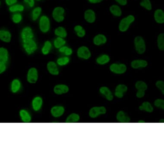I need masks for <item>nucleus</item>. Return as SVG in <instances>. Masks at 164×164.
I'll return each instance as SVG.
<instances>
[{"label":"nucleus","mask_w":164,"mask_h":164,"mask_svg":"<svg viewBox=\"0 0 164 164\" xmlns=\"http://www.w3.org/2000/svg\"><path fill=\"white\" fill-rule=\"evenodd\" d=\"M22 46L25 52L29 55L34 53L37 49V44L33 38L22 41Z\"/></svg>","instance_id":"obj_1"},{"label":"nucleus","mask_w":164,"mask_h":164,"mask_svg":"<svg viewBox=\"0 0 164 164\" xmlns=\"http://www.w3.org/2000/svg\"><path fill=\"white\" fill-rule=\"evenodd\" d=\"M135 17L133 15H128L127 17L123 18L121 20L119 25V31L125 32L128 30L129 26L135 21Z\"/></svg>","instance_id":"obj_2"},{"label":"nucleus","mask_w":164,"mask_h":164,"mask_svg":"<svg viewBox=\"0 0 164 164\" xmlns=\"http://www.w3.org/2000/svg\"><path fill=\"white\" fill-rule=\"evenodd\" d=\"M134 44L136 51L139 54H143L146 50V46L144 39L141 36H137L135 38Z\"/></svg>","instance_id":"obj_3"},{"label":"nucleus","mask_w":164,"mask_h":164,"mask_svg":"<svg viewBox=\"0 0 164 164\" xmlns=\"http://www.w3.org/2000/svg\"><path fill=\"white\" fill-rule=\"evenodd\" d=\"M39 28L41 32L46 33L49 31L50 29V21L49 18L47 16H42L40 19Z\"/></svg>","instance_id":"obj_4"},{"label":"nucleus","mask_w":164,"mask_h":164,"mask_svg":"<svg viewBox=\"0 0 164 164\" xmlns=\"http://www.w3.org/2000/svg\"><path fill=\"white\" fill-rule=\"evenodd\" d=\"M65 10L62 7L58 6L53 10L52 16L54 20L57 22H61L64 19Z\"/></svg>","instance_id":"obj_5"},{"label":"nucleus","mask_w":164,"mask_h":164,"mask_svg":"<svg viewBox=\"0 0 164 164\" xmlns=\"http://www.w3.org/2000/svg\"><path fill=\"white\" fill-rule=\"evenodd\" d=\"M38 78V74L36 68H30L28 72L27 79L30 84H35L37 81Z\"/></svg>","instance_id":"obj_6"},{"label":"nucleus","mask_w":164,"mask_h":164,"mask_svg":"<svg viewBox=\"0 0 164 164\" xmlns=\"http://www.w3.org/2000/svg\"><path fill=\"white\" fill-rule=\"evenodd\" d=\"M110 70L113 73L116 74H123L127 70V67L124 64H112L110 66Z\"/></svg>","instance_id":"obj_7"},{"label":"nucleus","mask_w":164,"mask_h":164,"mask_svg":"<svg viewBox=\"0 0 164 164\" xmlns=\"http://www.w3.org/2000/svg\"><path fill=\"white\" fill-rule=\"evenodd\" d=\"M77 55L80 59L87 60L91 57V53L88 47L86 46H81L77 49Z\"/></svg>","instance_id":"obj_8"},{"label":"nucleus","mask_w":164,"mask_h":164,"mask_svg":"<svg viewBox=\"0 0 164 164\" xmlns=\"http://www.w3.org/2000/svg\"><path fill=\"white\" fill-rule=\"evenodd\" d=\"M106 112V109L104 107H95L90 110L89 115L91 118H95L101 114H105Z\"/></svg>","instance_id":"obj_9"},{"label":"nucleus","mask_w":164,"mask_h":164,"mask_svg":"<svg viewBox=\"0 0 164 164\" xmlns=\"http://www.w3.org/2000/svg\"><path fill=\"white\" fill-rule=\"evenodd\" d=\"M21 36L22 41L34 38V33L32 28L29 26L24 28L21 32Z\"/></svg>","instance_id":"obj_10"},{"label":"nucleus","mask_w":164,"mask_h":164,"mask_svg":"<svg viewBox=\"0 0 164 164\" xmlns=\"http://www.w3.org/2000/svg\"><path fill=\"white\" fill-rule=\"evenodd\" d=\"M11 33L6 29H0V40L5 43H10L11 41Z\"/></svg>","instance_id":"obj_11"},{"label":"nucleus","mask_w":164,"mask_h":164,"mask_svg":"<svg viewBox=\"0 0 164 164\" xmlns=\"http://www.w3.org/2000/svg\"><path fill=\"white\" fill-rule=\"evenodd\" d=\"M9 59L8 49L4 47H0V63L7 64Z\"/></svg>","instance_id":"obj_12"},{"label":"nucleus","mask_w":164,"mask_h":164,"mask_svg":"<svg viewBox=\"0 0 164 164\" xmlns=\"http://www.w3.org/2000/svg\"><path fill=\"white\" fill-rule=\"evenodd\" d=\"M47 70L51 74L55 76H57L59 74V69L57 64L54 61H50L47 64Z\"/></svg>","instance_id":"obj_13"},{"label":"nucleus","mask_w":164,"mask_h":164,"mask_svg":"<svg viewBox=\"0 0 164 164\" xmlns=\"http://www.w3.org/2000/svg\"><path fill=\"white\" fill-rule=\"evenodd\" d=\"M84 19L88 23H93L96 19V15L95 12L91 9L86 10L84 13Z\"/></svg>","instance_id":"obj_14"},{"label":"nucleus","mask_w":164,"mask_h":164,"mask_svg":"<svg viewBox=\"0 0 164 164\" xmlns=\"http://www.w3.org/2000/svg\"><path fill=\"white\" fill-rule=\"evenodd\" d=\"M148 65L147 61L143 59H137L133 60L131 62V67L134 69H138L140 68H144Z\"/></svg>","instance_id":"obj_15"},{"label":"nucleus","mask_w":164,"mask_h":164,"mask_svg":"<svg viewBox=\"0 0 164 164\" xmlns=\"http://www.w3.org/2000/svg\"><path fill=\"white\" fill-rule=\"evenodd\" d=\"M68 87L64 84H59L56 85L54 88V92L57 95H62L69 91Z\"/></svg>","instance_id":"obj_16"},{"label":"nucleus","mask_w":164,"mask_h":164,"mask_svg":"<svg viewBox=\"0 0 164 164\" xmlns=\"http://www.w3.org/2000/svg\"><path fill=\"white\" fill-rule=\"evenodd\" d=\"M128 90V87L123 84H119L115 89V95L119 98H122L124 94Z\"/></svg>","instance_id":"obj_17"},{"label":"nucleus","mask_w":164,"mask_h":164,"mask_svg":"<svg viewBox=\"0 0 164 164\" xmlns=\"http://www.w3.org/2000/svg\"><path fill=\"white\" fill-rule=\"evenodd\" d=\"M93 43L96 46H100L106 43L107 38L103 34H98L94 37Z\"/></svg>","instance_id":"obj_18"},{"label":"nucleus","mask_w":164,"mask_h":164,"mask_svg":"<svg viewBox=\"0 0 164 164\" xmlns=\"http://www.w3.org/2000/svg\"><path fill=\"white\" fill-rule=\"evenodd\" d=\"M64 112V108L62 106L53 107L51 110L52 115L55 117H60L63 115Z\"/></svg>","instance_id":"obj_19"},{"label":"nucleus","mask_w":164,"mask_h":164,"mask_svg":"<svg viewBox=\"0 0 164 164\" xmlns=\"http://www.w3.org/2000/svg\"><path fill=\"white\" fill-rule=\"evenodd\" d=\"M154 19L156 22L163 24L164 22V12L161 9H157L155 11L154 15Z\"/></svg>","instance_id":"obj_20"},{"label":"nucleus","mask_w":164,"mask_h":164,"mask_svg":"<svg viewBox=\"0 0 164 164\" xmlns=\"http://www.w3.org/2000/svg\"><path fill=\"white\" fill-rule=\"evenodd\" d=\"M43 104V100L41 97L37 96L33 99L32 102V108L34 111H39Z\"/></svg>","instance_id":"obj_21"},{"label":"nucleus","mask_w":164,"mask_h":164,"mask_svg":"<svg viewBox=\"0 0 164 164\" xmlns=\"http://www.w3.org/2000/svg\"><path fill=\"white\" fill-rule=\"evenodd\" d=\"M117 120L120 123H128L130 122V117L123 111L119 112L116 116Z\"/></svg>","instance_id":"obj_22"},{"label":"nucleus","mask_w":164,"mask_h":164,"mask_svg":"<svg viewBox=\"0 0 164 164\" xmlns=\"http://www.w3.org/2000/svg\"><path fill=\"white\" fill-rule=\"evenodd\" d=\"M100 92L103 96H105L106 98L108 101H112L114 98L111 92L110 91L107 87L103 86L100 88Z\"/></svg>","instance_id":"obj_23"},{"label":"nucleus","mask_w":164,"mask_h":164,"mask_svg":"<svg viewBox=\"0 0 164 164\" xmlns=\"http://www.w3.org/2000/svg\"><path fill=\"white\" fill-rule=\"evenodd\" d=\"M55 34L59 37L65 38L67 36L68 33L65 28L62 26H59L55 29Z\"/></svg>","instance_id":"obj_24"},{"label":"nucleus","mask_w":164,"mask_h":164,"mask_svg":"<svg viewBox=\"0 0 164 164\" xmlns=\"http://www.w3.org/2000/svg\"><path fill=\"white\" fill-rule=\"evenodd\" d=\"M20 116L21 117V120L23 122L28 123L31 121V116L28 113L27 111L25 110H21L19 113Z\"/></svg>","instance_id":"obj_25"},{"label":"nucleus","mask_w":164,"mask_h":164,"mask_svg":"<svg viewBox=\"0 0 164 164\" xmlns=\"http://www.w3.org/2000/svg\"><path fill=\"white\" fill-rule=\"evenodd\" d=\"M110 61V57L108 55L103 54L99 56L96 59V62L101 65L106 64Z\"/></svg>","instance_id":"obj_26"},{"label":"nucleus","mask_w":164,"mask_h":164,"mask_svg":"<svg viewBox=\"0 0 164 164\" xmlns=\"http://www.w3.org/2000/svg\"><path fill=\"white\" fill-rule=\"evenodd\" d=\"M21 82L18 79H14L12 82L11 89L13 93L18 92L21 88Z\"/></svg>","instance_id":"obj_27"},{"label":"nucleus","mask_w":164,"mask_h":164,"mask_svg":"<svg viewBox=\"0 0 164 164\" xmlns=\"http://www.w3.org/2000/svg\"><path fill=\"white\" fill-rule=\"evenodd\" d=\"M110 10L112 14L115 17H120L122 14V12L120 7L116 5H112L110 7Z\"/></svg>","instance_id":"obj_28"},{"label":"nucleus","mask_w":164,"mask_h":164,"mask_svg":"<svg viewBox=\"0 0 164 164\" xmlns=\"http://www.w3.org/2000/svg\"><path fill=\"white\" fill-rule=\"evenodd\" d=\"M52 45L51 42L49 41H46L44 43V46L42 47L41 52L43 54L47 55L50 52Z\"/></svg>","instance_id":"obj_29"},{"label":"nucleus","mask_w":164,"mask_h":164,"mask_svg":"<svg viewBox=\"0 0 164 164\" xmlns=\"http://www.w3.org/2000/svg\"><path fill=\"white\" fill-rule=\"evenodd\" d=\"M139 109L141 111H145L149 113H151L153 111L154 108L149 102H144L142 103V105L139 107Z\"/></svg>","instance_id":"obj_30"},{"label":"nucleus","mask_w":164,"mask_h":164,"mask_svg":"<svg viewBox=\"0 0 164 164\" xmlns=\"http://www.w3.org/2000/svg\"><path fill=\"white\" fill-rule=\"evenodd\" d=\"M74 30L76 32L77 36L80 37H83L86 35V31L84 28L80 25L75 26Z\"/></svg>","instance_id":"obj_31"},{"label":"nucleus","mask_w":164,"mask_h":164,"mask_svg":"<svg viewBox=\"0 0 164 164\" xmlns=\"http://www.w3.org/2000/svg\"><path fill=\"white\" fill-rule=\"evenodd\" d=\"M53 44L55 48L59 49L62 46H64L66 44V41L64 38L58 37L54 41Z\"/></svg>","instance_id":"obj_32"},{"label":"nucleus","mask_w":164,"mask_h":164,"mask_svg":"<svg viewBox=\"0 0 164 164\" xmlns=\"http://www.w3.org/2000/svg\"><path fill=\"white\" fill-rule=\"evenodd\" d=\"M157 46L160 50H164V34L161 33L158 35L157 39Z\"/></svg>","instance_id":"obj_33"},{"label":"nucleus","mask_w":164,"mask_h":164,"mask_svg":"<svg viewBox=\"0 0 164 164\" xmlns=\"http://www.w3.org/2000/svg\"><path fill=\"white\" fill-rule=\"evenodd\" d=\"M80 117L79 115L76 114H72L68 116L66 120L65 123H76L79 121Z\"/></svg>","instance_id":"obj_34"},{"label":"nucleus","mask_w":164,"mask_h":164,"mask_svg":"<svg viewBox=\"0 0 164 164\" xmlns=\"http://www.w3.org/2000/svg\"><path fill=\"white\" fill-rule=\"evenodd\" d=\"M9 10L12 13L22 12L24 10V7L23 5L21 4H14L12 6H10Z\"/></svg>","instance_id":"obj_35"},{"label":"nucleus","mask_w":164,"mask_h":164,"mask_svg":"<svg viewBox=\"0 0 164 164\" xmlns=\"http://www.w3.org/2000/svg\"><path fill=\"white\" fill-rule=\"evenodd\" d=\"M42 12V9L40 7H37L33 10L32 12V19L35 21L38 19Z\"/></svg>","instance_id":"obj_36"},{"label":"nucleus","mask_w":164,"mask_h":164,"mask_svg":"<svg viewBox=\"0 0 164 164\" xmlns=\"http://www.w3.org/2000/svg\"><path fill=\"white\" fill-rule=\"evenodd\" d=\"M59 51L60 53H64L67 56H71L73 53V50L72 49L67 46H62L59 49Z\"/></svg>","instance_id":"obj_37"},{"label":"nucleus","mask_w":164,"mask_h":164,"mask_svg":"<svg viewBox=\"0 0 164 164\" xmlns=\"http://www.w3.org/2000/svg\"><path fill=\"white\" fill-rule=\"evenodd\" d=\"M70 59L68 57H62L58 58L57 60V63L59 66L67 65L69 62Z\"/></svg>","instance_id":"obj_38"},{"label":"nucleus","mask_w":164,"mask_h":164,"mask_svg":"<svg viewBox=\"0 0 164 164\" xmlns=\"http://www.w3.org/2000/svg\"><path fill=\"white\" fill-rule=\"evenodd\" d=\"M135 87L138 90H143L145 91L147 89V86L145 82L139 81L135 84Z\"/></svg>","instance_id":"obj_39"},{"label":"nucleus","mask_w":164,"mask_h":164,"mask_svg":"<svg viewBox=\"0 0 164 164\" xmlns=\"http://www.w3.org/2000/svg\"><path fill=\"white\" fill-rule=\"evenodd\" d=\"M140 5L148 10H152V4L150 0H143L140 3Z\"/></svg>","instance_id":"obj_40"},{"label":"nucleus","mask_w":164,"mask_h":164,"mask_svg":"<svg viewBox=\"0 0 164 164\" xmlns=\"http://www.w3.org/2000/svg\"><path fill=\"white\" fill-rule=\"evenodd\" d=\"M22 19V17L21 14H15L13 15L12 20L14 23L18 24L20 23Z\"/></svg>","instance_id":"obj_41"},{"label":"nucleus","mask_w":164,"mask_h":164,"mask_svg":"<svg viewBox=\"0 0 164 164\" xmlns=\"http://www.w3.org/2000/svg\"><path fill=\"white\" fill-rule=\"evenodd\" d=\"M154 105L156 107L160 108L164 110V101L162 99H158L156 100L154 102Z\"/></svg>","instance_id":"obj_42"},{"label":"nucleus","mask_w":164,"mask_h":164,"mask_svg":"<svg viewBox=\"0 0 164 164\" xmlns=\"http://www.w3.org/2000/svg\"><path fill=\"white\" fill-rule=\"evenodd\" d=\"M156 86L157 88H159L162 92L163 94H164V83L163 81L161 80L158 81L156 83Z\"/></svg>","instance_id":"obj_43"},{"label":"nucleus","mask_w":164,"mask_h":164,"mask_svg":"<svg viewBox=\"0 0 164 164\" xmlns=\"http://www.w3.org/2000/svg\"><path fill=\"white\" fill-rule=\"evenodd\" d=\"M6 69V64L0 63V74L4 73Z\"/></svg>","instance_id":"obj_44"},{"label":"nucleus","mask_w":164,"mask_h":164,"mask_svg":"<svg viewBox=\"0 0 164 164\" xmlns=\"http://www.w3.org/2000/svg\"><path fill=\"white\" fill-rule=\"evenodd\" d=\"M145 92L144 91L138 90L136 94V96L139 98H142L145 96Z\"/></svg>","instance_id":"obj_45"},{"label":"nucleus","mask_w":164,"mask_h":164,"mask_svg":"<svg viewBox=\"0 0 164 164\" xmlns=\"http://www.w3.org/2000/svg\"><path fill=\"white\" fill-rule=\"evenodd\" d=\"M17 2V0H5L6 4L9 6H12L16 4Z\"/></svg>","instance_id":"obj_46"},{"label":"nucleus","mask_w":164,"mask_h":164,"mask_svg":"<svg viewBox=\"0 0 164 164\" xmlns=\"http://www.w3.org/2000/svg\"><path fill=\"white\" fill-rule=\"evenodd\" d=\"M24 2L25 3H27L29 4V6L31 7H32L34 6V0H24Z\"/></svg>","instance_id":"obj_47"},{"label":"nucleus","mask_w":164,"mask_h":164,"mask_svg":"<svg viewBox=\"0 0 164 164\" xmlns=\"http://www.w3.org/2000/svg\"><path fill=\"white\" fill-rule=\"evenodd\" d=\"M115 1L122 6H125L127 4V0H115Z\"/></svg>","instance_id":"obj_48"},{"label":"nucleus","mask_w":164,"mask_h":164,"mask_svg":"<svg viewBox=\"0 0 164 164\" xmlns=\"http://www.w3.org/2000/svg\"><path fill=\"white\" fill-rule=\"evenodd\" d=\"M88 1L90 3H93V4H96V3H99L102 2L103 0H88Z\"/></svg>","instance_id":"obj_49"},{"label":"nucleus","mask_w":164,"mask_h":164,"mask_svg":"<svg viewBox=\"0 0 164 164\" xmlns=\"http://www.w3.org/2000/svg\"><path fill=\"white\" fill-rule=\"evenodd\" d=\"M139 123H145V122L144 120H140L138 122Z\"/></svg>","instance_id":"obj_50"},{"label":"nucleus","mask_w":164,"mask_h":164,"mask_svg":"<svg viewBox=\"0 0 164 164\" xmlns=\"http://www.w3.org/2000/svg\"><path fill=\"white\" fill-rule=\"evenodd\" d=\"M159 123H164V119H161V120H160V121H159Z\"/></svg>","instance_id":"obj_51"},{"label":"nucleus","mask_w":164,"mask_h":164,"mask_svg":"<svg viewBox=\"0 0 164 164\" xmlns=\"http://www.w3.org/2000/svg\"><path fill=\"white\" fill-rule=\"evenodd\" d=\"M1 1H0V6H1Z\"/></svg>","instance_id":"obj_52"},{"label":"nucleus","mask_w":164,"mask_h":164,"mask_svg":"<svg viewBox=\"0 0 164 164\" xmlns=\"http://www.w3.org/2000/svg\"><path fill=\"white\" fill-rule=\"evenodd\" d=\"M37 1H40V0H37Z\"/></svg>","instance_id":"obj_53"}]
</instances>
